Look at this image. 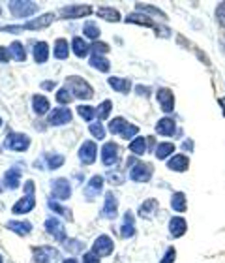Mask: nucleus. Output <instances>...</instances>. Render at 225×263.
<instances>
[{
	"label": "nucleus",
	"mask_w": 225,
	"mask_h": 263,
	"mask_svg": "<svg viewBox=\"0 0 225 263\" xmlns=\"http://www.w3.org/2000/svg\"><path fill=\"white\" fill-rule=\"evenodd\" d=\"M159 211V203L158 199H154V197H150V199H147V201H143L141 205H139V216L145 220H152L154 214Z\"/></svg>",
	"instance_id": "obj_20"
},
{
	"label": "nucleus",
	"mask_w": 225,
	"mask_h": 263,
	"mask_svg": "<svg viewBox=\"0 0 225 263\" xmlns=\"http://www.w3.org/2000/svg\"><path fill=\"white\" fill-rule=\"evenodd\" d=\"M56 87L55 81H47V83H42V88H45V90H53V88Z\"/></svg>",
	"instance_id": "obj_55"
},
{
	"label": "nucleus",
	"mask_w": 225,
	"mask_h": 263,
	"mask_svg": "<svg viewBox=\"0 0 225 263\" xmlns=\"http://www.w3.org/2000/svg\"><path fill=\"white\" fill-rule=\"evenodd\" d=\"M173 154H175V145L167 141L159 143L158 147H156V151H154V156L158 160H167L169 156H173Z\"/></svg>",
	"instance_id": "obj_32"
},
{
	"label": "nucleus",
	"mask_w": 225,
	"mask_h": 263,
	"mask_svg": "<svg viewBox=\"0 0 225 263\" xmlns=\"http://www.w3.org/2000/svg\"><path fill=\"white\" fill-rule=\"evenodd\" d=\"M77 113H79V117H81L83 121L92 122L94 117H96V107H90V105H79V107H77Z\"/></svg>",
	"instance_id": "obj_42"
},
{
	"label": "nucleus",
	"mask_w": 225,
	"mask_h": 263,
	"mask_svg": "<svg viewBox=\"0 0 225 263\" xmlns=\"http://www.w3.org/2000/svg\"><path fill=\"white\" fill-rule=\"evenodd\" d=\"M104 184H105V179L101 175H94L90 177V181L85 184L83 188V194L87 197V201H94L99 194L104 192Z\"/></svg>",
	"instance_id": "obj_8"
},
{
	"label": "nucleus",
	"mask_w": 225,
	"mask_h": 263,
	"mask_svg": "<svg viewBox=\"0 0 225 263\" xmlns=\"http://www.w3.org/2000/svg\"><path fill=\"white\" fill-rule=\"evenodd\" d=\"M10 11L15 17H30L34 13H38V4L30 2V0H11L10 2Z\"/></svg>",
	"instance_id": "obj_6"
},
{
	"label": "nucleus",
	"mask_w": 225,
	"mask_h": 263,
	"mask_svg": "<svg viewBox=\"0 0 225 263\" xmlns=\"http://www.w3.org/2000/svg\"><path fill=\"white\" fill-rule=\"evenodd\" d=\"M124 21L132 23V25H141V27H154V28H156V25H154L152 19H150L149 15H145V13H139V11H135V13H130Z\"/></svg>",
	"instance_id": "obj_30"
},
{
	"label": "nucleus",
	"mask_w": 225,
	"mask_h": 263,
	"mask_svg": "<svg viewBox=\"0 0 225 263\" xmlns=\"http://www.w3.org/2000/svg\"><path fill=\"white\" fill-rule=\"evenodd\" d=\"M51 194L56 201H66L72 196V182L64 179V177H58L55 181H51Z\"/></svg>",
	"instance_id": "obj_5"
},
{
	"label": "nucleus",
	"mask_w": 225,
	"mask_h": 263,
	"mask_svg": "<svg viewBox=\"0 0 225 263\" xmlns=\"http://www.w3.org/2000/svg\"><path fill=\"white\" fill-rule=\"evenodd\" d=\"M53 21H55V13H44V15L36 17V19L25 23V25H6V27H0V32L19 34L23 30H39V28L49 27Z\"/></svg>",
	"instance_id": "obj_1"
},
{
	"label": "nucleus",
	"mask_w": 225,
	"mask_h": 263,
	"mask_svg": "<svg viewBox=\"0 0 225 263\" xmlns=\"http://www.w3.org/2000/svg\"><path fill=\"white\" fill-rule=\"evenodd\" d=\"M111 109H113V102H111V100H104V102L96 107V117H98L99 121H104V119L109 117Z\"/></svg>",
	"instance_id": "obj_40"
},
{
	"label": "nucleus",
	"mask_w": 225,
	"mask_h": 263,
	"mask_svg": "<svg viewBox=\"0 0 225 263\" xmlns=\"http://www.w3.org/2000/svg\"><path fill=\"white\" fill-rule=\"evenodd\" d=\"M4 182L10 190H17L19 184H21V170H19V167H11V170L6 171Z\"/></svg>",
	"instance_id": "obj_25"
},
{
	"label": "nucleus",
	"mask_w": 225,
	"mask_h": 263,
	"mask_svg": "<svg viewBox=\"0 0 225 263\" xmlns=\"http://www.w3.org/2000/svg\"><path fill=\"white\" fill-rule=\"evenodd\" d=\"M62 263H79V261H77L75 258H68V259H64Z\"/></svg>",
	"instance_id": "obj_57"
},
{
	"label": "nucleus",
	"mask_w": 225,
	"mask_h": 263,
	"mask_svg": "<svg viewBox=\"0 0 225 263\" xmlns=\"http://www.w3.org/2000/svg\"><path fill=\"white\" fill-rule=\"evenodd\" d=\"M0 13H2V8H0Z\"/></svg>",
	"instance_id": "obj_63"
},
{
	"label": "nucleus",
	"mask_w": 225,
	"mask_h": 263,
	"mask_svg": "<svg viewBox=\"0 0 225 263\" xmlns=\"http://www.w3.org/2000/svg\"><path fill=\"white\" fill-rule=\"evenodd\" d=\"M182 147L186 148V151H193V141H192V139H188V141L182 143Z\"/></svg>",
	"instance_id": "obj_56"
},
{
	"label": "nucleus",
	"mask_w": 225,
	"mask_h": 263,
	"mask_svg": "<svg viewBox=\"0 0 225 263\" xmlns=\"http://www.w3.org/2000/svg\"><path fill=\"white\" fill-rule=\"evenodd\" d=\"M175 259H176V248L169 247L167 250H165L163 258L159 259V263H175Z\"/></svg>",
	"instance_id": "obj_48"
},
{
	"label": "nucleus",
	"mask_w": 225,
	"mask_h": 263,
	"mask_svg": "<svg viewBox=\"0 0 225 263\" xmlns=\"http://www.w3.org/2000/svg\"><path fill=\"white\" fill-rule=\"evenodd\" d=\"M58 258V250L53 247H38L32 250V263H51Z\"/></svg>",
	"instance_id": "obj_12"
},
{
	"label": "nucleus",
	"mask_w": 225,
	"mask_h": 263,
	"mask_svg": "<svg viewBox=\"0 0 225 263\" xmlns=\"http://www.w3.org/2000/svg\"><path fill=\"white\" fill-rule=\"evenodd\" d=\"M66 88H70V92L79 100H90L94 96V88L83 77L70 76L66 79Z\"/></svg>",
	"instance_id": "obj_2"
},
{
	"label": "nucleus",
	"mask_w": 225,
	"mask_h": 263,
	"mask_svg": "<svg viewBox=\"0 0 225 263\" xmlns=\"http://www.w3.org/2000/svg\"><path fill=\"white\" fill-rule=\"evenodd\" d=\"M10 49L8 47H0V62H8L10 61Z\"/></svg>",
	"instance_id": "obj_53"
},
{
	"label": "nucleus",
	"mask_w": 225,
	"mask_h": 263,
	"mask_svg": "<svg viewBox=\"0 0 225 263\" xmlns=\"http://www.w3.org/2000/svg\"><path fill=\"white\" fill-rule=\"evenodd\" d=\"M118 160H120V148H118V145L113 141L105 143L104 147H101V162H104V165L113 167V165L118 164Z\"/></svg>",
	"instance_id": "obj_9"
},
{
	"label": "nucleus",
	"mask_w": 225,
	"mask_h": 263,
	"mask_svg": "<svg viewBox=\"0 0 225 263\" xmlns=\"http://www.w3.org/2000/svg\"><path fill=\"white\" fill-rule=\"evenodd\" d=\"M53 55H55V59H58V61L68 59V55H70V45H68V40H64V38L56 40L55 47H53Z\"/></svg>",
	"instance_id": "obj_31"
},
{
	"label": "nucleus",
	"mask_w": 225,
	"mask_h": 263,
	"mask_svg": "<svg viewBox=\"0 0 225 263\" xmlns=\"http://www.w3.org/2000/svg\"><path fill=\"white\" fill-rule=\"evenodd\" d=\"M156 100H158L159 109L163 113H173V109H175V94H173L171 88H158Z\"/></svg>",
	"instance_id": "obj_11"
},
{
	"label": "nucleus",
	"mask_w": 225,
	"mask_h": 263,
	"mask_svg": "<svg viewBox=\"0 0 225 263\" xmlns=\"http://www.w3.org/2000/svg\"><path fill=\"white\" fill-rule=\"evenodd\" d=\"M6 228L21 237H27L32 233V224H30L28 220H10V222L6 224Z\"/></svg>",
	"instance_id": "obj_22"
},
{
	"label": "nucleus",
	"mask_w": 225,
	"mask_h": 263,
	"mask_svg": "<svg viewBox=\"0 0 225 263\" xmlns=\"http://www.w3.org/2000/svg\"><path fill=\"white\" fill-rule=\"evenodd\" d=\"M45 162H47V167L49 170H58L60 165H64V156L62 154H49V156H45Z\"/></svg>",
	"instance_id": "obj_43"
},
{
	"label": "nucleus",
	"mask_w": 225,
	"mask_h": 263,
	"mask_svg": "<svg viewBox=\"0 0 225 263\" xmlns=\"http://www.w3.org/2000/svg\"><path fill=\"white\" fill-rule=\"evenodd\" d=\"M135 10L139 11V13H150V15H159L161 19H167V15H165L163 11L161 10H158V8H154V6H150V4H141V2H137L135 4Z\"/></svg>",
	"instance_id": "obj_39"
},
{
	"label": "nucleus",
	"mask_w": 225,
	"mask_h": 263,
	"mask_svg": "<svg viewBox=\"0 0 225 263\" xmlns=\"http://www.w3.org/2000/svg\"><path fill=\"white\" fill-rule=\"evenodd\" d=\"M99 261H101V259H99L98 256L92 252V250H90V252L83 254V263H99Z\"/></svg>",
	"instance_id": "obj_52"
},
{
	"label": "nucleus",
	"mask_w": 225,
	"mask_h": 263,
	"mask_svg": "<svg viewBox=\"0 0 225 263\" xmlns=\"http://www.w3.org/2000/svg\"><path fill=\"white\" fill-rule=\"evenodd\" d=\"M88 130H90V134H92L96 139H104V137H105V130H104V126H101L99 122H94V124H90V128H88Z\"/></svg>",
	"instance_id": "obj_47"
},
{
	"label": "nucleus",
	"mask_w": 225,
	"mask_h": 263,
	"mask_svg": "<svg viewBox=\"0 0 225 263\" xmlns=\"http://www.w3.org/2000/svg\"><path fill=\"white\" fill-rule=\"evenodd\" d=\"M90 66L96 68V70H99V71H104V73H107L109 68H111V62L101 55H92V59H90Z\"/></svg>",
	"instance_id": "obj_37"
},
{
	"label": "nucleus",
	"mask_w": 225,
	"mask_h": 263,
	"mask_svg": "<svg viewBox=\"0 0 225 263\" xmlns=\"http://www.w3.org/2000/svg\"><path fill=\"white\" fill-rule=\"evenodd\" d=\"M171 209L175 213H186L188 211V197L184 192H175L171 196Z\"/></svg>",
	"instance_id": "obj_26"
},
{
	"label": "nucleus",
	"mask_w": 225,
	"mask_h": 263,
	"mask_svg": "<svg viewBox=\"0 0 225 263\" xmlns=\"http://www.w3.org/2000/svg\"><path fill=\"white\" fill-rule=\"evenodd\" d=\"M0 126H2V119H0Z\"/></svg>",
	"instance_id": "obj_61"
},
{
	"label": "nucleus",
	"mask_w": 225,
	"mask_h": 263,
	"mask_svg": "<svg viewBox=\"0 0 225 263\" xmlns=\"http://www.w3.org/2000/svg\"><path fill=\"white\" fill-rule=\"evenodd\" d=\"M115 250V241L111 239L109 235H99L94 239L92 245V252L98 256V258H105V256H111Z\"/></svg>",
	"instance_id": "obj_7"
},
{
	"label": "nucleus",
	"mask_w": 225,
	"mask_h": 263,
	"mask_svg": "<svg viewBox=\"0 0 225 263\" xmlns=\"http://www.w3.org/2000/svg\"><path fill=\"white\" fill-rule=\"evenodd\" d=\"M6 148H10V151H15V153H23V151H27L30 147V137L27 134H19V132H10L8 136H6V141H4Z\"/></svg>",
	"instance_id": "obj_4"
},
{
	"label": "nucleus",
	"mask_w": 225,
	"mask_h": 263,
	"mask_svg": "<svg viewBox=\"0 0 225 263\" xmlns=\"http://www.w3.org/2000/svg\"><path fill=\"white\" fill-rule=\"evenodd\" d=\"M64 248H66L68 252L79 254V252H83L85 245H83V242L79 241V239H66V241H64Z\"/></svg>",
	"instance_id": "obj_44"
},
{
	"label": "nucleus",
	"mask_w": 225,
	"mask_h": 263,
	"mask_svg": "<svg viewBox=\"0 0 225 263\" xmlns=\"http://www.w3.org/2000/svg\"><path fill=\"white\" fill-rule=\"evenodd\" d=\"M34 61L38 64H45L49 61V45H47V42H38L34 45Z\"/></svg>",
	"instance_id": "obj_28"
},
{
	"label": "nucleus",
	"mask_w": 225,
	"mask_h": 263,
	"mask_svg": "<svg viewBox=\"0 0 225 263\" xmlns=\"http://www.w3.org/2000/svg\"><path fill=\"white\" fill-rule=\"evenodd\" d=\"M34 207H36L34 194H25V196H23L21 199H17L15 205L11 207V213L13 214H27V213H30Z\"/></svg>",
	"instance_id": "obj_18"
},
{
	"label": "nucleus",
	"mask_w": 225,
	"mask_h": 263,
	"mask_svg": "<svg viewBox=\"0 0 225 263\" xmlns=\"http://www.w3.org/2000/svg\"><path fill=\"white\" fill-rule=\"evenodd\" d=\"M130 153L135 154V156H143L147 153V137L137 136L135 139H132V143H130Z\"/></svg>",
	"instance_id": "obj_34"
},
{
	"label": "nucleus",
	"mask_w": 225,
	"mask_h": 263,
	"mask_svg": "<svg viewBox=\"0 0 225 263\" xmlns=\"http://www.w3.org/2000/svg\"><path fill=\"white\" fill-rule=\"evenodd\" d=\"M83 34L90 40H98L99 38V27L96 25V23L87 21L85 23V27H83Z\"/></svg>",
	"instance_id": "obj_41"
},
{
	"label": "nucleus",
	"mask_w": 225,
	"mask_h": 263,
	"mask_svg": "<svg viewBox=\"0 0 225 263\" xmlns=\"http://www.w3.org/2000/svg\"><path fill=\"white\" fill-rule=\"evenodd\" d=\"M107 179H109L113 184H116V186H118V184H124V175L116 173V171H109V173H107Z\"/></svg>",
	"instance_id": "obj_51"
},
{
	"label": "nucleus",
	"mask_w": 225,
	"mask_h": 263,
	"mask_svg": "<svg viewBox=\"0 0 225 263\" xmlns=\"http://www.w3.org/2000/svg\"><path fill=\"white\" fill-rule=\"evenodd\" d=\"M167 170L175 171V173H184V171L190 170V158L186 154H173L167 160Z\"/></svg>",
	"instance_id": "obj_17"
},
{
	"label": "nucleus",
	"mask_w": 225,
	"mask_h": 263,
	"mask_svg": "<svg viewBox=\"0 0 225 263\" xmlns=\"http://www.w3.org/2000/svg\"><path fill=\"white\" fill-rule=\"evenodd\" d=\"M156 134H159V136H165V137L175 136V134H176L175 119H171V117H163V119H159L158 124H156Z\"/></svg>",
	"instance_id": "obj_21"
},
{
	"label": "nucleus",
	"mask_w": 225,
	"mask_h": 263,
	"mask_svg": "<svg viewBox=\"0 0 225 263\" xmlns=\"http://www.w3.org/2000/svg\"><path fill=\"white\" fill-rule=\"evenodd\" d=\"M137 134H139V128L135 126V124H128L126 130L122 132V137H124V139H135Z\"/></svg>",
	"instance_id": "obj_49"
},
{
	"label": "nucleus",
	"mask_w": 225,
	"mask_h": 263,
	"mask_svg": "<svg viewBox=\"0 0 225 263\" xmlns=\"http://www.w3.org/2000/svg\"><path fill=\"white\" fill-rule=\"evenodd\" d=\"M90 49L94 51V55H104V53H107V51H109V45L104 44V42H96Z\"/></svg>",
	"instance_id": "obj_50"
},
{
	"label": "nucleus",
	"mask_w": 225,
	"mask_h": 263,
	"mask_svg": "<svg viewBox=\"0 0 225 263\" xmlns=\"http://www.w3.org/2000/svg\"><path fill=\"white\" fill-rule=\"evenodd\" d=\"M216 23L221 28H225V2H220L218 8H216Z\"/></svg>",
	"instance_id": "obj_46"
},
{
	"label": "nucleus",
	"mask_w": 225,
	"mask_h": 263,
	"mask_svg": "<svg viewBox=\"0 0 225 263\" xmlns=\"http://www.w3.org/2000/svg\"><path fill=\"white\" fill-rule=\"evenodd\" d=\"M101 216L107 220H115L118 216V199L113 192L105 194L104 209H101Z\"/></svg>",
	"instance_id": "obj_15"
},
{
	"label": "nucleus",
	"mask_w": 225,
	"mask_h": 263,
	"mask_svg": "<svg viewBox=\"0 0 225 263\" xmlns=\"http://www.w3.org/2000/svg\"><path fill=\"white\" fill-rule=\"evenodd\" d=\"M107 83H109V87L113 88V90H116V92H120V94H128L130 88H132V81H130V79H124V77L113 76L107 79Z\"/></svg>",
	"instance_id": "obj_23"
},
{
	"label": "nucleus",
	"mask_w": 225,
	"mask_h": 263,
	"mask_svg": "<svg viewBox=\"0 0 225 263\" xmlns=\"http://www.w3.org/2000/svg\"><path fill=\"white\" fill-rule=\"evenodd\" d=\"M135 235V222H133V213L128 211L124 214V224L120 226V237L122 239H132Z\"/></svg>",
	"instance_id": "obj_24"
},
{
	"label": "nucleus",
	"mask_w": 225,
	"mask_h": 263,
	"mask_svg": "<svg viewBox=\"0 0 225 263\" xmlns=\"http://www.w3.org/2000/svg\"><path fill=\"white\" fill-rule=\"evenodd\" d=\"M70 121H72V111L68 107H56L47 115V122L51 126H64Z\"/></svg>",
	"instance_id": "obj_13"
},
{
	"label": "nucleus",
	"mask_w": 225,
	"mask_h": 263,
	"mask_svg": "<svg viewBox=\"0 0 225 263\" xmlns=\"http://www.w3.org/2000/svg\"><path fill=\"white\" fill-rule=\"evenodd\" d=\"M128 124H130V122H128L124 117H115V119L109 122V132L113 136H122V132L126 130Z\"/></svg>",
	"instance_id": "obj_36"
},
{
	"label": "nucleus",
	"mask_w": 225,
	"mask_h": 263,
	"mask_svg": "<svg viewBox=\"0 0 225 263\" xmlns=\"http://www.w3.org/2000/svg\"><path fill=\"white\" fill-rule=\"evenodd\" d=\"M49 100L45 98V96H42V94H36V96H32V109L34 113L38 117L45 115V113H49Z\"/></svg>",
	"instance_id": "obj_27"
},
{
	"label": "nucleus",
	"mask_w": 225,
	"mask_h": 263,
	"mask_svg": "<svg viewBox=\"0 0 225 263\" xmlns=\"http://www.w3.org/2000/svg\"><path fill=\"white\" fill-rule=\"evenodd\" d=\"M0 194H2V186H0Z\"/></svg>",
	"instance_id": "obj_62"
},
{
	"label": "nucleus",
	"mask_w": 225,
	"mask_h": 263,
	"mask_svg": "<svg viewBox=\"0 0 225 263\" xmlns=\"http://www.w3.org/2000/svg\"><path fill=\"white\" fill-rule=\"evenodd\" d=\"M8 49H10V55L13 61H17V62L27 61V51H25V45H23L21 42H13Z\"/></svg>",
	"instance_id": "obj_33"
},
{
	"label": "nucleus",
	"mask_w": 225,
	"mask_h": 263,
	"mask_svg": "<svg viewBox=\"0 0 225 263\" xmlns=\"http://www.w3.org/2000/svg\"><path fill=\"white\" fill-rule=\"evenodd\" d=\"M135 90H137L139 96H149V92H150V88L143 87V85H137V87H135Z\"/></svg>",
	"instance_id": "obj_54"
},
{
	"label": "nucleus",
	"mask_w": 225,
	"mask_h": 263,
	"mask_svg": "<svg viewBox=\"0 0 225 263\" xmlns=\"http://www.w3.org/2000/svg\"><path fill=\"white\" fill-rule=\"evenodd\" d=\"M0 263H4V259H2V256H0Z\"/></svg>",
	"instance_id": "obj_60"
},
{
	"label": "nucleus",
	"mask_w": 225,
	"mask_h": 263,
	"mask_svg": "<svg viewBox=\"0 0 225 263\" xmlns=\"http://www.w3.org/2000/svg\"><path fill=\"white\" fill-rule=\"evenodd\" d=\"M92 13V8L90 6H66V8H60V15L64 19H81V17H87Z\"/></svg>",
	"instance_id": "obj_16"
},
{
	"label": "nucleus",
	"mask_w": 225,
	"mask_h": 263,
	"mask_svg": "<svg viewBox=\"0 0 225 263\" xmlns=\"http://www.w3.org/2000/svg\"><path fill=\"white\" fill-rule=\"evenodd\" d=\"M188 231V222L184 216H173L169 220V235L173 239H180V237L186 235Z\"/></svg>",
	"instance_id": "obj_19"
},
{
	"label": "nucleus",
	"mask_w": 225,
	"mask_h": 263,
	"mask_svg": "<svg viewBox=\"0 0 225 263\" xmlns=\"http://www.w3.org/2000/svg\"><path fill=\"white\" fill-rule=\"evenodd\" d=\"M72 49L73 53H75V57H79V59H83V57L88 55V51H90V47L87 45V42L83 38H79V36H75V38L72 40Z\"/></svg>",
	"instance_id": "obj_35"
},
{
	"label": "nucleus",
	"mask_w": 225,
	"mask_h": 263,
	"mask_svg": "<svg viewBox=\"0 0 225 263\" xmlns=\"http://www.w3.org/2000/svg\"><path fill=\"white\" fill-rule=\"evenodd\" d=\"M98 158V147H96V143L94 141H85L79 147V160H81L85 165H90L96 162Z\"/></svg>",
	"instance_id": "obj_14"
},
{
	"label": "nucleus",
	"mask_w": 225,
	"mask_h": 263,
	"mask_svg": "<svg viewBox=\"0 0 225 263\" xmlns=\"http://www.w3.org/2000/svg\"><path fill=\"white\" fill-rule=\"evenodd\" d=\"M47 205H49V209L53 211V213H56V214H60V216H64V218H68L70 222H72V211L70 209H66V207H62L60 203L56 201V199H49L47 201Z\"/></svg>",
	"instance_id": "obj_38"
},
{
	"label": "nucleus",
	"mask_w": 225,
	"mask_h": 263,
	"mask_svg": "<svg viewBox=\"0 0 225 263\" xmlns=\"http://www.w3.org/2000/svg\"><path fill=\"white\" fill-rule=\"evenodd\" d=\"M221 45H223V49H225V34H223V38H221Z\"/></svg>",
	"instance_id": "obj_59"
},
{
	"label": "nucleus",
	"mask_w": 225,
	"mask_h": 263,
	"mask_svg": "<svg viewBox=\"0 0 225 263\" xmlns=\"http://www.w3.org/2000/svg\"><path fill=\"white\" fill-rule=\"evenodd\" d=\"M45 231H47L55 241H58V242L66 241V230H64V224H62L58 218H55V216H51V218L45 220Z\"/></svg>",
	"instance_id": "obj_10"
},
{
	"label": "nucleus",
	"mask_w": 225,
	"mask_h": 263,
	"mask_svg": "<svg viewBox=\"0 0 225 263\" xmlns=\"http://www.w3.org/2000/svg\"><path fill=\"white\" fill-rule=\"evenodd\" d=\"M96 15H98L99 19L109 21V23L120 21V13H118V10H115V8H109V6H101V8H98Z\"/></svg>",
	"instance_id": "obj_29"
},
{
	"label": "nucleus",
	"mask_w": 225,
	"mask_h": 263,
	"mask_svg": "<svg viewBox=\"0 0 225 263\" xmlns=\"http://www.w3.org/2000/svg\"><path fill=\"white\" fill-rule=\"evenodd\" d=\"M72 92H70V88H60V90H58V92H56V102H58V104H70V102H72Z\"/></svg>",
	"instance_id": "obj_45"
},
{
	"label": "nucleus",
	"mask_w": 225,
	"mask_h": 263,
	"mask_svg": "<svg viewBox=\"0 0 225 263\" xmlns=\"http://www.w3.org/2000/svg\"><path fill=\"white\" fill-rule=\"evenodd\" d=\"M218 104H220L221 107H223V113H225V98H220V100H218Z\"/></svg>",
	"instance_id": "obj_58"
},
{
	"label": "nucleus",
	"mask_w": 225,
	"mask_h": 263,
	"mask_svg": "<svg viewBox=\"0 0 225 263\" xmlns=\"http://www.w3.org/2000/svg\"><path fill=\"white\" fill-rule=\"evenodd\" d=\"M154 175V167L149 162H135L130 167V179L133 182H149Z\"/></svg>",
	"instance_id": "obj_3"
}]
</instances>
